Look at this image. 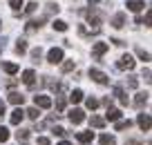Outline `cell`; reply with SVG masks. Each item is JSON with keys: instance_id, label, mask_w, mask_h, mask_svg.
Returning a JSON list of instances; mask_svg holds the SVG:
<instances>
[{"instance_id": "obj_42", "label": "cell", "mask_w": 152, "mask_h": 145, "mask_svg": "<svg viewBox=\"0 0 152 145\" xmlns=\"http://www.w3.org/2000/svg\"><path fill=\"white\" fill-rule=\"evenodd\" d=\"M87 2H90V5H99L101 0H87Z\"/></svg>"}, {"instance_id": "obj_12", "label": "cell", "mask_w": 152, "mask_h": 145, "mask_svg": "<svg viewBox=\"0 0 152 145\" xmlns=\"http://www.w3.org/2000/svg\"><path fill=\"white\" fill-rule=\"evenodd\" d=\"M87 20H90V25H94V29H99V25H101V16L96 14V11H87Z\"/></svg>"}, {"instance_id": "obj_2", "label": "cell", "mask_w": 152, "mask_h": 145, "mask_svg": "<svg viewBox=\"0 0 152 145\" xmlns=\"http://www.w3.org/2000/svg\"><path fill=\"white\" fill-rule=\"evenodd\" d=\"M47 60L52 63V65L61 63V60H63V49H61V47H54V49H49V52H47Z\"/></svg>"}, {"instance_id": "obj_45", "label": "cell", "mask_w": 152, "mask_h": 145, "mask_svg": "<svg viewBox=\"0 0 152 145\" xmlns=\"http://www.w3.org/2000/svg\"><path fill=\"white\" fill-rule=\"evenodd\" d=\"M0 27H2V25H0Z\"/></svg>"}, {"instance_id": "obj_26", "label": "cell", "mask_w": 152, "mask_h": 145, "mask_svg": "<svg viewBox=\"0 0 152 145\" xmlns=\"http://www.w3.org/2000/svg\"><path fill=\"white\" fill-rule=\"evenodd\" d=\"M54 29L56 31H67V23L65 20H54Z\"/></svg>"}, {"instance_id": "obj_3", "label": "cell", "mask_w": 152, "mask_h": 145, "mask_svg": "<svg viewBox=\"0 0 152 145\" xmlns=\"http://www.w3.org/2000/svg\"><path fill=\"white\" fill-rule=\"evenodd\" d=\"M90 78L94 80V83H99V85H107V76H105L103 71L94 69V67H92V69H90Z\"/></svg>"}, {"instance_id": "obj_1", "label": "cell", "mask_w": 152, "mask_h": 145, "mask_svg": "<svg viewBox=\"0 0 152 145\" xmlns=\"http://www.w3.org/2000/svg\"><path fill=\"white\" fill-rule=\"evenodd\" d=\"M134 65H137V60H134L132 56H130V54H123V56L119 58V63H116V67H119V69H134Z\"/></svg>"}, {"instance_id": "obj_23", "label": "cell", "mask_w": 152, "mask_h": 145, "mask_svg": "<svg viewBox=\"0 0 152 145\" xmlns=\"http://www.w3.org/2000/svg\"><path fill=\"white\" fill-rule=\"evenodd\" d=\"M25 116H29L31 121H38V116H40V112H38V107H29L27 112H25Z\"/></svg>"}, {"instance_id": "obj_22", "label": "cell", "mask_w": 152, "mask_h": 145, "mask_svg": "<svg viewBox=\"0 0 152 145\" xmlns=\"http://www.w3.org/2000/svg\"><path fill=\"white\" fill-rule=\"evenodd\" d=\"M137 56H139V58H141V60H143V63H148V60H152V56H150V54H148V52H145V49H141V47H137Z\"/></svg>"}, {"instance_id": "obj_6", "label": "cell", "mask_w": 152, "mask_h": 145, "mask_svg": "<svg viewBox=\"0 0 152 145\" xmlns=\"http://www.w3.org/2000/svg\"><path fill=\"white\" fill-rule=\"evenodd\" d=\"M23 83L27 85V87H34V85H36V71L34 69H25L23 71Z\"/></svg>"}, {"instance_id": "obj_21", "label": "cell", "mask_w": 152, "mask_h": 145, "mask_svg": "<svg viewBox=\"0 0 152 145\" xmlns=\"http://www.w3.org/2000/svg\"><path fill=\"white\" fill-rule=\"evenodd\" d=\"M69 101H72V103H81V101H83V92H81V89H74V92L69 94Z\"/></svg>"}, {"instance_id": "obj_28", "label": "cell", "mask_w": 152, "mask_h": 145, "mask_svg": "<svg viewBox=\"0 0 152 145\" xmlns=\"http://www.w3.org/2000/svg\"><path fill=\"white\" fill-rule=\"evenodd\" d=\"M16 52H18V54H25V52H27V40H23V38H20L18 45H16Z\"/></svg>"}, {"instance_id": "obj_37", "label": "cell", "mask_w": 152, "mask_h": 145, "mask_svg": "<svg viewBox=\"0 0 152 145\" xmlns=\"http://www.w3.org/2000/svg\"><path fill=\"white\" fill-rule=\"evenodd\" d=\"M40 56H43V52H40V47H38V49H34V52H31V58H34V60H38V58H40Z\"/></svg>"}, {"instance_id": "obj_25", "label": "cell", "mask_w": 152, "mask_h": 145, "mask_svg": "<svg viewBox=\"0 0 152 145\" xmlns=\"http://www.w3.org/2000/svg\"><path fill=\"white\" fill-rule=\"evenodd\" d=\"M2 69H5L7 74H16V71H18V65H16V63H5Z\"/></svg>"}, {"instance_id": "obj_4", "label": "cell", "mask_w": 152, "mask_h": 145, "mask_svg": "<svg viewBox=\"0 0 152 145\" xmlns=\"http://www.w3.org/2000/svg\"><path fill=\"white\" fill-rule=\"evenodd\" d=\"M34 103H36V107H43V109H49V107H52V98H49V96H43V94L34 96Z\"/></svg>"}, {"instance_id": "obj_41", "label": "cell", "mask_w": 152, "mask_h": 145, "mask_svg": "<svg viewBox=\"0 0 152 145\" xmlns=\"http://www.w3.org/2000/svg\"><path fill=\"white\" fill-rule=\"evenodd\" d=\"M2 114H5V103L0 101V116H2Z\"/></svg>"}, {"instance_id": "obj_33", "label": "cell", "mask_w": 152, "mask_h": 145, "mask_svg": "<svg viewBox=\"0 0 152 145\" xmlns=\"http://www.w3.org/2000/svg\"><path fill=\"white\" fill-rule=\"evenodd\" d=\"M141 76L145 78V83H152V71H148L145 67H143V71H141Z\"/></svg>"}, {"instance_id": "obj_39", "label": "cell", "mask_w": 152, "mask_h": 145, "mask_svg": "<svg viewBox=\"0 0 152 145\" xmlns=\"http://www.w3.org/2000/svg\"><path fill=\"white\" fill-rule=\"evenodd\" d=\"M54 134H56V136H65V130H63V127H54Z\"/></svg>"}, {"instance_id": "obj_20", "label": "cell", "mask_w": 152, "mask_h": 145, "mask_svg": "<svg viewBox=\"0 0 152 145\" xmlns=\"http://www.w3.org/2000/svg\"><path fill=\"white\" fill-rule=\"evenodd\" d=\"M90 125H92V127H96V130H101V127H105V118H101V116H92V118H90Z\"/></svg>"}, {"instance_id": "obj_43", "label": "cell", "mask_w": 152, "mask_h": 145, "mask_svg": "<svg viewBox=\"0 0 152 145\" xmlns=\"http://www.w3.org/2000/svg\"><path fill=\"white\" fill-rule=\"evenodd\" d=\"M58 145H72V143H69V141H61Z\"/></svg>"}, {"instance_id": "obj_14", "label": "cell", "mask_w": 152, "mask_h": 145, "mask_svg": "<svg viewBox=\"0 0 152 145\" xmlns=\"http://www.w3.org/2000/svg\"><path fill=\"white\" fill-rule=\"evenodd\" d=\"M9 103L23 105V103H25V96H23V94H18V92H11V94H9Z\"/></svg>"}, {"instance_id": "obj_17", "label": "cell", "mask_w": 152, "mask_h": 145, "mask_svg": "<svg viewBox=\"0 0 152 145\" xmlns=\"http://www.w3.org/2000/svg\"><path fill=\"white\" fill-rule=\"evenodd\" d=\"M99 145H116V138H114V136H110V134H101Z\"/></svg>"}, {"instance_id": "obj_15", "label": "cell", "mask_w": 152, "mask_h": 145, "mask_svg": "<svg viewBox=\"0 0 152 145\" xmlns=\"http://www.w3.org/2000/svg\"><path fill=\"white\" fill-rule=\"evenodd\" d=\"M123 25H125V16H123V14H116V16L112 18V27H114V29H121Z\"/></svg>"}, {"instance_id": "obj_13", "label": "cell", "mask_w": 152, "mask_h": 145, "mask_svg": "<svg viewBox=\"0 0 152 145\" xmlns=\"http://www.w3.org/2000/svg\"><path fill=\"white\" fill-rule=\"evenodd\" d=\"M76 138L81 141V143H85V145H87L92 138H94V132H78V134H76Z\"/></svg>"}, {"instance_id": "obj_10", "label": "cell", "mask_w": 152, "mask_h": 145, "mask_svg": "<svg viewBox=\"0 0 152 145\" xmlns=\"http://www.w3.org/2000/svg\"><path fill=\"white\" fill-rule=\"evenodd\" d=\"M105 118L107 121H121V109H114V107H107V114H105Z\"/></svg>"}, {"instance_id": "obj_32", "label": "cell", "mask_w": 152, "mask_h": 145, "mask_svg": "<svg viewBox=\"0 0 152 145\" xmlns=\"http://www.w3.org/2000/svg\"><path fill=\"white\" fill-rule=\"evenodd\" d=\"M9 5H11V9H14V11H18L20 7H23V0H9Z\"/></svg>"}, {"instance_id": "obj_7", "label": "cell", "mask_w": 152, "mask_h": 145, "mask_svg": "<svg viewBox=\"0 0 152 145\" xmlns=\"http://www.w3.org/2000/svg\"><path fill=\"white\" fill-rule=\"evenodd\" d=\"M69 121L74 123V125H78V123H83L85 121V114H83V109H78V107H74L69 112Z\"/></svg>"}, {"instance_id": "obj_44", "label": "cell", "mask_w": 152, "mask_h": 145, "mask_svg": "<svg viewBox=\"0 0 152 145\" xmlns=\"http://www.w3.org/2000/svg\"><path fill=\"white\" fill-rule=\"evenodd\" d=\"M2 49H5V40H0V52H2Z\"/></svg>"}, {"instance_id": "obj_18", "label": "cell", "mask_w": 152, "mask_h": 145, "mask_svg": "<svg viewBox=\"0 0 152 145\" xmlns=\"http://www.w3.org/2000/svg\"><path fill=\"white\" fill-rule=\"evenodd\" d=\"M145 103H148V94L145 92H139L137 98H134V105H137V107H143Z\"/></svg>"}, {"instance_id": "obj_24", "label": "cell", "mask_w": 152, "mask_h": 145, "mask_svg": "<svg viewBox=\"0 0 152 145\" xmlns=\"http://www.w3.org/2000/svg\"><path fill=\"white\" fill-rule=\"evenodd\" d=\"M132 127V121H116V132H123Z\"/></svg>"}, {"instance_id": "obj_35", "label": "cell", "mask_w": 152, "mask_h": 145, "mask_svg": "<svg viewBox=\"0 0 152 145\" xmlns=\"http://www.w3.org/2000/svg\"><path fill=\"white\" fill-rule=\"evenodd\" d=\"M36 7H38L36 2H29V5L25 7V11H27V14H34V11H36Z\"/></svg>"}, {"instance_id": "obj_38", "label": "cell", "mask_w": 152, "mask_h": 145, "mask_svg": "<svg viewBox=\"0 0 152 145\" xmlns=\"http://www.w3.org/2000/svg\"><path fill=\"white\" fill-rule=\"evenodd\" d=\"M36 145H52V143H49V138H45V136H40V138L36 141Z\"/></svg>"}, {"instance_id": "obj_40", "label": "cell", "mask_w": 152, "mask_h": 145, "mask_svg": "<svg viewBox=\"0 0 152 145\" xmlns=\"http://www.w3.org/2000/svg\"><path fill=\"white\" fill-rule=\"evenodd\" d=\"M125 145H143L141 141H134V138H130V141H125Z\"/></svg>"}, {"instance_id": "obj_5", "label": "cell", "mask_w": 152, "mask_h": 145, "mask_svg": "<svg viewBox=\"0 0 152 145\" xmlns=\"http://www.w3.org/2000/svg\"><path fill=\"white\" fill-rule=\"evenodd\" d=\"M137 123H139V127L145 132V130H150V127H152V116H150V114H139Z\"/></svg>"}, {"instance_id": "obj_46", "label": "cell", "mask_w": 152, "mask_h": 145, "mask_svg": "<svg viewBox=\"0 0 152 145\" xmlns=\"http://www.w3.org/2000/svg\"><path fill=\"white\" fill-rule=\"evenodd\" d=\"M150 145H152V143H150Z\"/></svg>"}, {"instance_id": "obj_27", "label": "cell", "mask_w": 152, "mask_h": 145, "mask_svg": "<svg viewBox=\"0 0 152 145\" xmlns=\"http://www.w3.org/2000/svg\"><path fill=\"white\" fill-rule=\"evenodd\" d=\"M74 60H65V63H63V65H61V69H63V74H67V71H72V69H74Z\"/></svg>"}, {"instance_id": "obj_11", "label": "cell", "mask_w": 152, "mask_h": 145, "mask_svg": "<svg viewBox=\"0 0 152 145\" xmlns=\"http://www.w3.org/2000/svg\"><path fill=\"white\" fill-rule=\"evenodd\" d=\"M23 118H25V112H23V109H14V112H11V125H20V123H23Z\"/></svg>"}, {"instance_id": "obj_29", "label": "cell", "mask_w": 152, "mask_h": 145, "mask_svg": "<svg viewBox=\"0 0 152 145\" xmlns=\"http://www.w3.org/2000/svg\"><path fill=\"white\" fill-rule=\"evenodd\" d=\"M85 105H87V109H92V112H94V109L99 107L101 103H99V101H96V98H87V101H85Z\"/></svg>"}, {"instance_id": "obj_31", "label": "cell", "mask_w": 152, "mask_h": 145, "mask_svg": "<svg viewBox=\"0 0 152 145\" xmlns=\"http://www.w3.org/2000/svg\"><path fill=\"white\" fill-rule=\"evenodd\" d=\"M56 109H58V112H63V109H65V96H58V101H56Z\"/></svg>"}, {"instance_id": "obj_8", "label": "cell", "mask_w": 152, "mask_h": 145, "mask_svg": "<svg viewBox=\"0 0 152 145\" xmlns=\"http://www.w3.org/2000/svg\"><path fill=\"white\" fill-rule=\"evenodd\" d=\"M105 52H107V42H96V45L92 47V54H94V58H101Z\"/></svg>"}, {"instance_id": "obj_16", "label": "cell", "mask_w": 152, "mask_h": 145, "mask_svg": "<svg viewBox=\"0 0 152 145\" xmlns=\"http://www.w3.org/2000/svg\"><path fill=\"white\" fill-rule=\"evenodd\" d=\"M114 96H116V98L121 101V105H128V103H130V101H128V96H125V94H123V89H121L119 85L114 87Z\"/></svg>"}, {"instance_id": "obj_30", "label": "cell", "mask_w": 152, "mask_h": 145, "mask_svg": "<svg viewBox=\"0 0 152 145\" xmlns=\"http://www.w3.org/2000/svg\"><path fill=\"white\" fill-rule=\"evenodd\" d=\"M5 141H9V130H7V127H0V143H5Z\"/></svg>"}, {"instance_id": "obj_9", "label": "cell", "mask_w": 152, "mask_h": 145, "mask_svg": "<svg viewBox=\"0 0 152 145\" xmlns=\"http://www.w3.org/2000/svg\"><path fill=\"white\" fill-rule=\"evenodd\" d=\"M143 7H145V2H143V0H128V9L134 11V14H139Z\"/></svg>"}, {"instance_id": "obj_34", "label": "cell", "mask_w": 152, "mask_h": 145, "mask_svg": "<svg viewBox=\"0 0 152 145\" xmlns=\"http://www.w3.org/2000/svg\"><path fill=\"white\" fill-rule=\"evenodd\" d=\"M137 85H139V80L134 78V76H130V78H128V87L130 89H137Z\"/></svg>"}, {"instance_id": "obj_36", "label": "cell", "mask_w": 152, "mask_h": 145, "mask_svg": "<svg viewBox=\"0 0 152 145\" xmlns=\"http://www.w3.org/2000/svg\"><path fill=\"white\" fill-rule=\"evenodd\" d=\"M145 27H152V7H150V11H148V16H145Z\"/></svg>"}, {"instance_id": "obj_19", "label": "cell", "mask_w": 152, "mask_h": 145, "mask_svg": "<svg viewBox=\"0 0 152 145\" xmlns=\"http://www.w3.org/2000/svg\"><path fill=\"white\" fill-rule=\"evenodd\" d=\"M16 138H18L23 145H27V141H29V130H18V132H16Z\"/></svg>"}]
</instances>
